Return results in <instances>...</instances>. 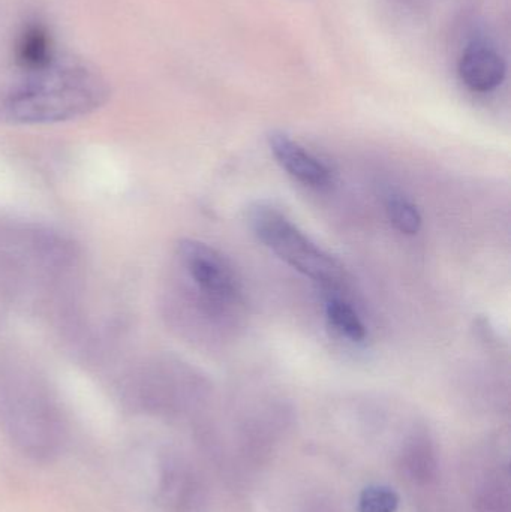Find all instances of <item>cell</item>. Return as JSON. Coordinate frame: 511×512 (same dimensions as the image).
Here are the masks:
<instances>
[{
  "instance_id": "12",
  "label": "cell",
  "mask_w": 511,
  "mask_h": 512,
  "mask_svg": "<svg viewBox=\"0 0 511 512\" xmlns=\"http://www.w3.org/2000/svg\"><path fill=\"white\" fill-rule=\"evenodd\" d=\"M386 213L390 224L404 236H416L422 230L423 219L419 209L404 195H389Z\"/></svg>"
},
{
  "instance_id": "7",
  "label": "cell",
  "mask_w": 511,
  "mask_h": 512,
  "mask_svg": "<svg viewBox=\"0 0 511 512\" xmlns=\"http://www.w3.org/2000/svg\"><path fill=\"white\" fill-rule=\"evenodd\" d=\"M267 140L276 162L297 182L314 189L332 185V170L290 135L275 131Z\"/></svg>"
},
{
  "instance_id": "8",
  "label": "cell",
  "mask_w": 511,
  "mask_h": 512,
  "mask_svg": "<svg viewBox=\"0 0 511 512\" xmlns=\"http://www.w3.org/2000/svg\"><path fill=\"white\" fill-rule=\"evenodd\" d=\"M50 27L41 18H29L18 30L12 48V69L33 71L45 68L59 57Z\"/></svg>"
},
{
  "instance_id": "13",
  "label": "cell",
  "mask_w": 511,
  "mask_h": 512,
  "mask_svg": "<svg viewBox=\"0 0 511 512\" xmlns=\"http://www.w3.org/2000/svg\"><path fill=\"white\" fill-rule=\"evenodd\" d=\"M398 508V493L390 487L369 486L360 495L359 512H396Z\"/></svg>"
},
{
  "instance_id": "6",
  "label": "cell",
  "mask_w": 511,
  "mask_h": 512,
  "mask_svg": "<svg viewBox=\"0 0 511 512\" xmlns=\"http://www.w3.org/2000/svg\"><path fill=\"white\" fill-rule=\"evenodd\" d=\"M458 75L468 90L486 95L495 92L506 80L507 62L491 42L473 39L459 57Z\"/></svg>"
},
{
  "instance_id": "11",
  "label": "cell",
  "mask_w": 511,
  "mask_h": 512,
  "mask_svg": "<svg viewBox=\"0 0 511 512\" xmlns=\"http://www.w3.org/2000/svg\"><path fill=\"white\" fill-rule=\"evenodd\" d=\"M509 469L488 475L476 498V512H510Z\"/></svg>"
},
{
  "instance_id": "2",
  "label": "cell",
  "mask_w": 511,
  "mask_h": 512,
  "mask_svg": "<svg viewBox=\"0 0 511 512\" xmlns=\"http://www.w3.org/2000/svg\"><path fill=\"white\" fill-rule=\"evenodd\" d=\"M0 430L24 459L51 463L65 450L68 427L44 379L21 363L0 364Z\"/></svg>"
},
{
  "instance_id": "9",
  "label": "cell",
  "mask_w": 511,
  "mask_h": 512,
  "mask_svg": "<svg viewBox=\"0 0 511 512\" xmlns=\"http://www.w3.org/2000/svg\"><path fill=\"white\" fill-rule=\"evenodd\" d=\"M402 475L417 486H428L438 477V456L434 441L426 433L410 436L399 456Z\"/></svg>"
},
{
  "instance_id": "1",
  "label": "cell",
  "mask_w": 511,
  "mask_h": 512,
  "mask_svg": "<svg viewBox=\"0 0 511 512\" xmlns=\"http://www.w3.org/2000/svg\"><path fill=\"white\" fill-rule=\"evenodd\" d=\"M110 84L101 71L59 54L50 65L0 78V123L53 125L95 113L107 104Z\"/></svg>"
},
{
  "instance_id": "10",
  "label": "cell",
  "mask_w": 511,
  "mask_h": 512,
  "mask_svg": "<svg viewBox=\"0 0 511 512\" xmlns=\"http://www.w3.org/2000/svg\"><path fill=\"white\" fill-rule=\"evenodd\" d=\"M326 319L330 327L353 343L365 342L368 328L353 306L338 291H327Z\"/></svg>"
},
{
  "instance_id": "5",
  "label": "cell",
  "mask_w": 511,
  "mask_h": 512,
  "mask_svg": "<svg viewBox=\"0 0 511 512\" xmlns=\"http://www.w3.org/2000/svg\"><path fill=\"white\" fill-rule=\"evenodd\" d=\"M153 501L162 512H203L206 489L197 469L180 454L159 459Z\"/></svg>"
},
{
  "instance_id": "4",
  "label": "cell",
  "mask_w": 511,
  "mask_h": 512,
  "mask_svg": "<svg viewBox=\"0 0 511 512\" xmlns=\"http://www.w3.org/2000/svg\"><path fill=\"white\" fill-rule=\"evenodd\" d=\"M198 381L174 361H153L135 370L122 388L129 411L150 417L174 418L186 414L197 402Z\"/></svg>"
},
{
  "instance_id": "3",
  "label": "cell",
  "mask_w": 511,
  "mask_h": 512,
  "mask_svg": "<svg viewBox=\"0 0 511 512\" xmlns=\"http://www.w3.org/2000/svg\"><path fill=\"white\" fill-rule=\"evenodd\" d=\"M248 224L252 233L285 264L320 283L327 291H339L347 274L338 259L317 245L290 218L272 204L249 207Z\"/></svg>"
}]
</instances>
